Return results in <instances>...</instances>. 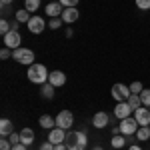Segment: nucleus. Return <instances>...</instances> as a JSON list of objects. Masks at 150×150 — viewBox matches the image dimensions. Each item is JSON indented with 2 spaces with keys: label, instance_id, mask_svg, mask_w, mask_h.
Listing matches in <instances>:
<instances>
[{
  "label": "nucleus",
  "instance_id": "9d476101",
  "mask_svg": "<svg viewBox=\"0 0 150 150\" xmlns=\"http://www.w3.org/2000/svg\"><path fill=\"white\" fill-rule=\"evenodd\" d=\"M134 110H132V106L128 102H118L114 106V116L118 118V120H122V118H128V116L132 114Z\"/></svg>",
  "mask_w": 150,
  "mask_h": 150
},
{
  "label": "nucleus",
  "instance_id": "c9c22d12",
  "mask_svg": "<svg viewBox=\"0 0 150 150\" xmlns=\"http://www.w3.org/2000/svg\"><path fill=\"white\" fill-rule=\"evenodd\" d=\"M54 150H68V146L62 142V144H56V146H54Z\"/></svg>",
  "mask_w": 150,
  "mask_h": 150
},
{
  "label": "nucleus",
  "instance_id": "dca6fc26",
  "mask_svg": "<svg viewBox=\"0 0 150 150\" xmlns=\"http://www.w3.org/2000/svg\"><path fill=\"white\" fill-rule=\"evenodd\" d=\"M20 142H22L24 146H30L34 142V130L32 128H22L20 130Z\"/></svg>",
  "mask_w": 150,
  "mask_h": 150
},
{
  "label": "nucleus",
  "instance_id": "5701e85b",
  "mask_svg": "<svg viewBox=\"0 0 150 150\" xmlns=\"http://www.w3.org/2000/svg\"><path fill=\"white\" fill-rule=\"evenodd\" d=\"M130 106H132V110H136V108H140L142 106V100H140V94H130V98L126 100Z\"/></svg>",
  "mask_w": 150,
  "mask_h": 150
},
{
  "label": "nucleus",
  "instance_id": "f704fd0d",
  "mask_svg": "<svg viewBox=\"0 0 150 150\" xmlns=\"http://www.w3.org/2000/svg\"><path fill=\"white\" fill-rule=\"evenodd\" d=\"M12 150H28V148H26L22 142H20V144H14V146H12Z\"/></svg>",
  "mask_w": 150,
  "mask_h": 150
},
{
  "label": "nucleus",
  "instance_id": "a878e982",
  "mask_svg": "<svg viewBox=\"0 0 150 150\" xmlns=\"http://www.w3.org/2000/svg\"><path fill=\"white\" fill-rule=\"evenodd\" d=\"M10 30H12V24H8V20H6V18H2V20H0V34L6 36Z\"/></svg>",
  "mask_w": 150,
  "mask_h": 150
},
{
  "label": "nucleus",
  "instance_id": "a211bd4d",
  "mask_svg": "<svg viewBox=\"0 0 150 150\" xmlns=\"http://www.w3.org/2000/svg\"><path fill=\"white\" fill-rule=\"evenodd\" d=\"M38 122H40V126L44 128V130H52V128H56V118H52V116H48V114H42Z\"/></svg>",
  "mask_w": 150,
  "mask_h": 150
},
{
  "label": "nucleus",
  "instance_id": "393cba45",
  "mask_svg": "<svg viewBox=\"0 0 150 150\" xmlns=\"http://www.w3.org/2000/svg\"><path fill=\"white\" fill-rule=\"evenodd\" d=\"M62 24H64L62 16H58V18H50V22H48V28H50V30H58V28H62Z\"/></svg>",
  "mask_w": 150,
  "mask_h": 150
},
{
  "label": "nucleus",
  "instance_id": "72a5a7b5",
  "mask_svg": "<svg viewBox=\"0 0 150 150\" xmlns=\"http://www.w3.org/2000/svg\"><path fill=\"white\" fill-rule=\"evenodd\" d=\"M40 150H54V144H52L50 140H46V142H42V146H40Z\"/></svg>",
  "mask_w": 150,
  "mask_h": 150
},
{
  "label": "nucleus",
  "instance_id": "6e6552de",
  "mask_svg": "<svg viewBox=\"0 0 150 150\" xmlns=\"http://www.w3.org/2000/svg\"><path fill=\"white\" fill-rule=\"evenodd\" d=\"M134 118L140 126H150V108L148 106H140L134 110Z\"/></svg>",
  "mask_w": 150,
  "mask_h": 150
},
{
  "label": "nucleus",
  "instance_id": "412c9836",
  "mask_svg": "<svg viewBox=\"0 0 150 150\" xmlns=\"http://www.w3.org/2000/svg\"><path fill=\"white\" fill-rule=\"evenodd\" d=\"M136 140H140V142L150 140V126H140L138 132H136Z\"/></svg>",
  "mask_w": 150,
  "mask_h": 150
},
{
  "label": "nucleus",
  "instance_id": "4be33fe9",
  "mask_svg": "<svg viewBox=\"0 0 150 150\" xmlns=\"http://www.w3.org/2000/svg\"><path fill=\"white\" fill-rule=\"evenodd\" d=\"M32 16H30V12L26 10V8H20V10H16V20L18 22H26L28 24V20H30Z\"/></svg>",
  "mask_w": 150,
  "mask_h": 150
},
{
  "label": "nucleus",
  "instance_id": "0eeeda50",
  "mask_svg": "<svg viewBox=\"0 0 150 150\" xmlns=\"http://www.w3.org/2000/svg\"><path fill=\"white\" fill-rule=\"evenodd\" d=\"M20 42H22V36H20L18 30H10L8 34L4 36V46H6V48L16 50V48H20Z\"/></svg>",
  "mask_w": 150,
  "mask_h": 150
},
{
  "label": "nucleus",
  "instance_id": "6ab92c4d",
  "mask_svg": "<svg viewBox=\"0 0 150 150\" xmlns=\"http://www.w3.org/2000/svg\"><path fill=\"white\" fill-rule=\"evenodd\" d=\"M128 136H124V134H116V136H112V140H110V144H112V148H124L126 146V142H128Z\"/></svg>",
  "mask_w": 150,
  "mask_h": 150
},
{
  "label": "nucleus",
  "instance_id": "f03ea898",
  "mask_svg": "<svg viewBox=\"0 0 150 150\" xmlns=\"http://www.w3.org/2000/svg\"><path fill=\"white\" fill-rule=\"evenodd\" d=\"M28 80L32 82V84H46L48 82V76H50V72L44 64H38L34 62L32 66H28Z\"/></svg>",
  "mask_w": 150,
  "mask_h": 150
},
{
  "label": "nucleus",
  "instance_id": "423d86ee",
  "mask_svg": "<svg viewBox=\"0 0 150 150\" xmlns=\"http://www.w3.org/2000/svg\"><path fill=\"white\" fill-rule=\"evenodd\" d=\"M72 124H74V114H72L70 110H60V112H58V116H56V126L68 130Z\"/></svg>",
  "mask_w": 150,
  "mask_h": 150
},
{
  "label": "nucleus",
  "instance_id": "58836bf2",
  "mask_svg": "<svg viewBox=\"0 0 150 150\" xmlns=\"http://www.w3.org/2000/svg\"><path fill=\"white\" fill-rule=\"evenodd\" d=\"M18 24H20L18 20H14V22H12V30H18Z\"/></svg>",
  "mask_w": 150,
  "mask_h": 150
},
{
  "label": "nucleus",
  "instance_id": "c85d7f7f",
  "mask_svg": "<svg viewBox=\"0 0 150 150\" xmlns=\"http://www.w3.org/2000/svg\"><path fill=\"white\" fill-rule=\"evenodd\" d=\"M12 54H14V50H12V48H6V46H4L2 50H0V58H2V60H8Z\"/></svg>",
  "mask_w": 150,
  "mask_h": 150
},
{
  "label": "nucleus",
  "instance_id": "ddd939ff",
  "mask_svg": "<svg viewBox=\"0 0 150 150\" xmlns=\"http://www.w3.org/2000/svg\"><path fill=\"white\" fill-rule=\"evenodd\" d=\"M110 124V116L106 114V112H96L92 116V126L94 128H106Z\"/></svg>",
  "mask_w": 150,
  "mask_h": 150
},
{
  "label": "nucleus",
  "instance_id": "ea45409f",
  "mask_svg": "<svg viewBox=\"0 0 150 150\" xmlns=\"http://www.w3.org/2000/svg\"><path fill=\"white\" fill-rule=\"evenodd\" d=\"M72 34H74V32H72V28H66V36H68V38H72Z\"/></svg>",
  "mask_w": 150,
  "mask_h": 150
},
{
  "label": "nucleus",
  "instance_id": "aec40b11",
  "mask_svg": "<svg viewBox=\"0 0 150 150\" xmlns=\"http://www.w3.org/2000/svg\"><path fill=\"white\" fill-rule=\"evenodd\" d=\"M54 86L50 84V82H46V84H42V88H40V94H42V98H46V100H50L52 96H54Z\"/></svg>",
  "mask_w": 150,
  "mask_h": 150
},
{
  "label": "nucleus",
  "instance_id": "2f4dec72",
  "mask_svg": "<svg viewBox=\"0 0 150 150\" xmlns=\"http://www.w3.org/2000/svg\"><path fill=\"white\" fill-rule=\"evenodd\" d=\"M8 140L12 142V146H14V144H20V132H12Z\"/></svg>",
  "mask_w": 150,
  "mask_h": 150
},
{
  "label": "nucleus",
  "instance_id": "c756f323",
  "mask_svg": "<svg viewBox=\"0 0 150 150\" xmlns=\"http://www.w3.org/2000/svg\"><path fill=\"white\" fill-rule=\"evenodd\" d=\"M136 6L140 10H150V0H136Z\"/></svg>",
  "mask_w": 150,
  "mask_h": 150
},
{
  "label": "nucleus",
  "instance_id": "bb28decb",
  "mask_svg": "<svg viewBox=\"0 0 150 150\" xmlns=\"http://www.w3.org/2000/svg\"><path fill=\"white\" fill-rule=\"evenodd\" d=\"M140 100H142V106H148L150 108V88H144L140 92Z\"/></svg>",
  "mask_w": 150,
  "mask_h": 150
},
{
  "label": "nucleus",
  "instance_id": "20e7f679",
  "mask_svg": "<svg viewBox=\"0 0 150 150\" xmlns=\"http://www.w3.org/2000/svg\"><path fill=\"white\" fill-rule=\"evenodd\" d=\"M12 58L16 60V62H20V64H26V66H32L34 64V52L30 50V48H16L14 50V54Z\"/></svg>",
  "mask_w": 150,
  "mask_h": 150
},
{
  "label": "nucleus",
  "instance_id": "f3484780",
  "mask_svg": "<svg viewBox=\"0 0 150 150\" xmlns=\"http://www.w3.org/2000/svg\"><path fill=\"white\" fill-rule=\"evenodd\" d=\"M12 132H14V124H12V120L2 118V120H0V134L6 138V136H10Z\"/></svg>",
  "mask_w": 150,
  "mask_h": 150
},
{
  "label": "nucleus",
  "instance_id": "473e14b6",
  "mask_svg": "<svg viewBox=\"0 0 150 150\" xmlns=\"http://www.w3.org/2000/svg\"><path fill=\"white\" fill-rule=\"evenodd\" d=\"M60 4H62L64 8H72V6L78 4V0H60Z\"/></svg>",
  "mask_w": 150,
  "mask_h": 150
},
{
  "label": "nucleus",
  "instance_id": "39448f33",
  "mask_svg": "<svg viewBox=\"0 0 150 150\" xmlns=\"http://www.w3.org/2000/svg\"><path fill=\"white\" fill-rule=\"evenodd\" d=\"M130 86L126 84H114L112 86V98H114L116 102H126L128 98H130Z\"/></svg>",
  "mask_w": 150,
  "mask_h": 150
},
{
  "label": "nucleus",
  "instance_id": "9b49d317",
  "mask_svg": "<svg viewBox=\"0 0 150 150\" xmlns=\"http://www.w3.org/2000/svg\"><path fill=\"white\" fill-rule=\"evenodd\" d=\"M48 140H50L54 146H56V144H62V142L66 140V130H64V128H58V126L52 128V130L48 132Z\"/></svg>",
  "mask_w": 150,
  "mask_h": 150
},
{
  "label": "nucleus",
  "instance_id": "7ed1b4c3",
  "mask_svg": "<svg viewBox=\"0 0 150 150\" xmlns=\"http://www.w3.org/2000/svg\"><path fill=\"white\" fill-rule=\"evenodd\" d=\"M118 128H120V134H124V136H132V134H136V132H138L140 124L136 122V118H134V116H128V118H122V120H120Z\"/></svg>",
  "mask_w": 150,
  "mask_h": 150
},
{
  "label": "nucleus",
  "instance_id": "f8f14e48",
  "mask_svg": "<svg viewBox=\"0 0 150 150\" xmlns=\"http://www.w3.org/2000/svg\"><path fill=\"white\" fill-rule=\"evenodd\" d=\"M48 82H50L54 88H60V86H64V82H66V74H64L62 70H54V72H50Z\"/></svg>",
  "mask_w": 150,
  "mask_h": 150
},
{
  "label": "nucleus",
  "instance_id": "7c9ffc66",
  "mask_svg": "<svg viewBox=\"0 0 150 150\" xmlns=\"http://www.w3.org/2000/svg\"><path fill=\"white\" fill-rule=\"evenodd\" d=\"M0 150H12V142L2 136V140H0Z\"/></svg>",
  "mask_w": 150,
  "mask_h": 150
},
{
  "label": "nucleus",
  "instance_id": "e433bc0d",
  "mask_svg": "<svg viewBox=\"0 0 150 150\" xmlns=\"http://www.w3.org/2000/svg\"><path fill=\"white\" fill-rule=\"evenodd\" d=\"M128 150H142V148H140V144H130Z\"/></svg>",
  "mask_w": 150,
  "mask_h": 150
},
{
  "label": "nucleus",
  "instance_id": "2eb2a0df",
  "mask_svg": "<svg viewBox=\"0 0 150 150\" xmlns=\"http://www.w3.org/2000/svg\"><path fill=\"white\" fill-rule=\"evenodd\" d=\"M62 12H64V6L60 4V2H50L46 6V14L50 18H58V16H62Z\"/></svg>",
  "mask_w": 150,
  "mask_h": 150
},
{
  "label": "nucleus",
  "instance_id": "4468645a",
  "mask_svg": "<svg viewBox=\"0 0 150 150\" xmlns=\"http://www.w3.org/2000/svg\"><path fill=\"white\" fill-rule=\"evenodd\" d=\"M78 16H80V12L76 10V6H72V8H64V12H62V20H64V24L76 22Z\"/></svg>",
  "mask_w": 150,
  "mask_h": 150
},
{
  "label": "nucleus",
  "instance_id": "a19ab883",
  "mask_svg": "<svg viewBox=\"0 0 150 150\" xmlns=\"http://www.w3.org/2000/svg\"><path fill=\"white\" fill-rule=\"evenodd\" d=\"M92 150H104V148H102V146H94Z\"/></svg>",
  "mask_w": 150,
  "mask_h": 150
},
{
  "label": "nucleus",
  "instance_id": "4c0bfd02",
  "mask_svg": "<svg viewBox=\"0 0 150 150\" xmlns=\"http://www.w3.org/2000/svg\"><path fill=\"white\" fill-rule=\"evenodd\" d=\"M12 2H14V0H0V4H2V6H8V4H12Z\"/></svg>",
  "mask_w": 150,
  "mask_h": 150
},
{
  "label": "nucleus",
  "instance_id": "b1692460",
  "mask_svg": "<svg viewBox=\"0 0 150 150\" xmlns=\"http://www.w3.org/2000/svg\"><path fill=\"white\" fill-rule=\"evenodd\" d=\"M24 8L28 12H36L40 8V0H24Z\"/></svg>",
  "mask_w": 150,
  "mask_h": 150
},
{
  "label": "nucleus",
  "instance_id": "1a4fd4ad",
  "mask_svg": "<svg viewBox=\"0 0 150 150\" xmlns=\"http://www.w3.org/2000/svg\"><path fill=\"white\" fill-rule=\"evenodd\" d=\"M46 26H48V24L44 22L42 16H32V18L28 20V30H30L32 34H40V32H44Z\"/></svg>",
  "mask_w": 150,
  "mask_h": 150
},
{
  "label": "nucleus",
  "instance_id": "cd10ccee",
  "mask_svg": "<svg viewBox=\"0 0 150 150\" xmlns=\"http://www.w3.org/2000/svg\"><path fill=\"white\" fill-rule=\"evenodd\" d=\"M142 90H144L142 82H132V84H130V92H132V94H140Z\"/></svg>",
  "mask_w": 150,
  "mask_h": 150
},
{
  "label": "nucleus",
  "instance_id": "f257e3e1",
  "mask_svg": "<svg viewBox=\"0 0 150 150\" xmlns=\"http://www.w3.org/2000/svg\"><path fill=\"white\" fill-rule=\"evenodd\" d=\"M64 144L68 146V150H86V146H88V136L82 130H78V132H66Z\"/></svg>",
  "mask_w": 150,
  "mask_h": 150
}]
</instances>
